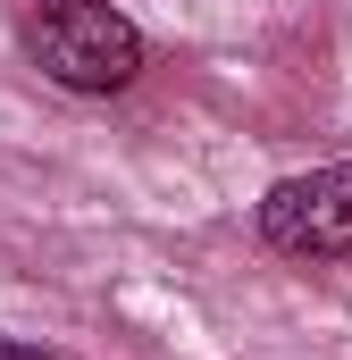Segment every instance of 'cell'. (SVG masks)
Returning a JSON list of instances; mask_svg holds the SVG:
<instances>
[{
  "label": "cell",
  "mask_w": 352,
  "mask_h": 360,
  "mask_svg": "<svg viewBox=\"0 0 352 360\" xmlns=\"http://www.w3.org/2000/svg\"><path fill=\"white\" fill-rule=\"evenodd\" d=\"M17 34H25V59L68 92H126L143 76V34L109 0H34Z\"/></svg>",
  "instance_id": "1"
},
{
  "label": "cell",
  "mask_w": 352,
  "mask_h": 360,
  "mask_svg": "<svg viewBox=\"0 0 352 360\" xmlns=\"http://www.w3.org/2000/svg\"><path fill=\"white\" fill-rule=\"evenodd\" d=\"M260 235L294 260H352V160L260 193Z\"/></svg>",
  "instance_id": "2"
},
{
  "label": "cell",
  "mask_w": 352,
  "mask_h": 360,
  "mask_svg": "<svg viewBox=\"0 0 352 360\" xmlns=\"http://www.w3.org/2000/svg\"><path fill=\"white\" fill-rule=\"evenodd\" d=\"M0 360H51V352H34V344H8V335H0Z\"/></svg>",
  "instance_id": "3"
}]
</instances>
